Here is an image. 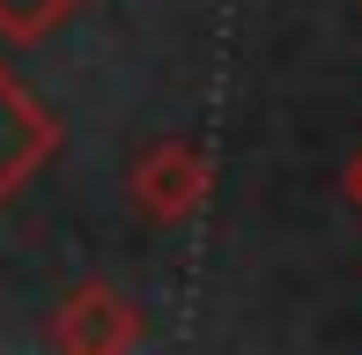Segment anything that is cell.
<instances>
[{"label":"cell","mask_w":362,"mask_h":355,"mask_svg":"<svg viewBox=\"0 0 362 355\" xmlns=\"http://www.w3.org/2000/svg\"><path fill=\"white\" fill-rule=\"evenodd\" d=\"M207 192H215V163H207V149L185 141V134L148 141L134 156V170H126V200H134L148 222H163V230L192 222L207 207Z\"/></svg>","instance_id":"1"},{"label":"cell","mask_w":362,"mask_h":355,"mask_svg":"<svg viewBox=\"0 0 362 355\" xmlns=\"http://www.w3.org/2000/svg\"><path fill=\"white\" fill-rule=\"evenodd\" d=\"M141 333L148 326H141L134 296L111 281H74L52 303V318H45V341L67 355H126V348H141Z\"/></svg>","instance_id":"2"},{"label":"cell","mask_w":362,"mask_h":355,"mask_svg":"<svg viewBox=\"0 0 362 355\" xmlns=\"http://www.w3.org/2000/svg\"><path fill=\"white\" fill-rule=\"evenodd\" d=\"M59 156V119L45 111V96L0 59V207L30 185Z\"/></svg>","instance_id":"3"},{"label":"cell","mask_w":362,"mask_h":355,"mask_svg":"<svg viewBox=\"0 0 362 355\" xmlns=\"http://www.w3.org/2000/svg\"><path fill=\"white\" fill-rule=\"evenodd\" d=\"M81 8H89V0H0V37L8 45H45L59 23H74Z\"/></svg>","instance_id":"4"},{"label":"cell","mask_w":362,"mask_h":355,"mask_svg":"<svg viewBox=\"0 0 362 355\" xmlns=\"http://www.w3.org/2000/svg\"><path fill=\"white\" fill-rule=\"evenodd\" d=\"M340 192H348V207H355V215H362V149L348 156V170H340Z\"/></svg>","instance_id":"5"}]
</instances>
